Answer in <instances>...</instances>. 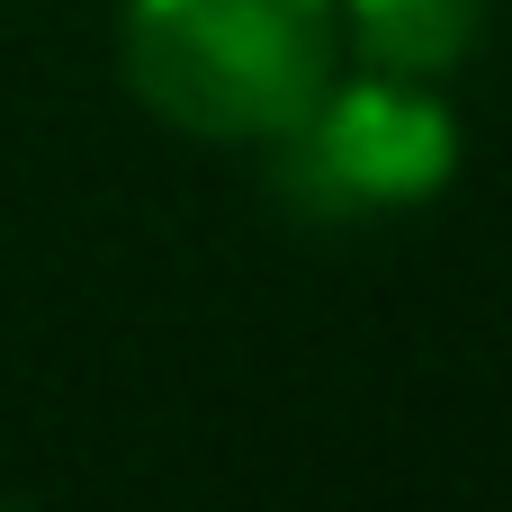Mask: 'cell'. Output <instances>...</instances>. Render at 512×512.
I'll use <instances>...</instances> for the list:
<instances>
[{
    "label": "cell",
    "mask_w": 512,
    "mask_h": 512,
    "mask_svg": "<svg viewBox=\"0 0 512 512\" xmlns=\"http://www.w3.org/2000/svg\"><path fill=\"white\" fill-rule=\"evenodd\" d=\"M126 63L189 135H279L333 63V0H126Z\"/></svg>",
    "instance_id": "cell-1"
},
{
    "label": "cell",
    "mask_w": 512,
    "mask_h": 512,
    "mask_svg": "<svg viewBox=\"0 0 512 512\" xmlns=\"http://www.w3.org/2000/svg\"><path fill=\"white\" fill-rule=\"evenodd\" d=\"M351 9L387 72H441L477 36V0H351Z\"/></svg>",
    "instance_id": "cell-3"
},
{
    "label": "cell",
    "mask_w": 512,
    "mask_h": 512,
    "mask_svg": "<svg viewBox=\"0 0 512 512\" xmlns=\"http://www.w3.org/2000/svg\"><path fill=\"white\" fill-rule=\"evenodd\" d=\"M297 126L306 135L288 144L279 189H288L297 216H324V225L369 216V207H396V198H423L450 171V153H459L450 144V117L432 99H414V90H387V81H360L324 117L306 108Z\"/></svg>",
    "instance_id": "cell-2"
}]
</instances>
